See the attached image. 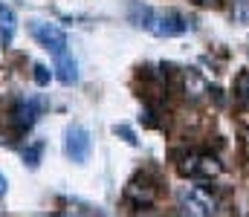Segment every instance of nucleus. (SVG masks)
Masks as SVG:
<instances>
[{
	"label": "nucleus",
	"mask_w": 249,
	"mask_h": 217,
	"mask_svg": "<svg viewBox=\"0 0 249 217\" xmlns=\"http://www.w3.org/2000/svg\"><path fill=\"white\" fill-rule=\"evenodd\" d=\"M180 171L186 177H194V180H214L223 165L217 162V156H209V153H188L186 159L180 162Z\"/></svg>",
	"instance_id": "2"
},
{
	"label": "nucleus",
	"mask_w": 249,
	"mask_h": 217,
	"mask_svg": "<svg viewBox=\"0 0 249 217\" xmlns=\"http://www.w3.org/2000/svg\"><path fill=\"white\" fill-rule=\"evenodd\" d=\"M124 197H127L130 206L148 209V206H154V200H157V185H154L151 180H145V177H136V180L124 188Z\"/></svg>",
	"instance_id": "6"
},
{
	"label": "nucleus",
	"mask_w": 249,
	"mask_h": 217,
	"mask_svg": "<svg viewBox=\"0 0 249 217\" xmlns=\"http://www.w3.org/2000/svg\"><path fill=\"white\" fill-rule=\"evenodd\" d=\"M23 159H26V165H29V168H38V159H41V142L32 145V148L23 153Z\"/></svg>",
	"instance_id": "13"
},
{
	"label": "nucleus",
	"mask_w": 249,
	"mask_h": 217,
	"mask_svg": "<svg viewBox=\"0 0 249 217\" xmlns=\"http://www.w3.org/2000/svg\"><path fill=\"white\" fill-rule=\"evenodd\" d=\"M53 58H55V75H58V81L61 84H75L78 81V64H75V58L67 50L55 52Z\"/></svg>",
	"instance_id": "8"
},
{
	"label": "nucleus",
	"mask_w": 249,
	"mask_h": 217,
	"mask_svg": "<svg viewBox=\"0 0 249 217\" xmlns=\"http://www.w3.org/2000/svg\"><path fill=\"white\" fill-rule=\"evenodd\" d=\"M133 17H136V23L142 29H148L157 38H177V35H183L188 29L186 17L177 15V12H160V9H148V6L139 9L136 6L133 9Z\"/></svg>",
	"instance_id": "1"
},
{
	"label": "nucleus",
	"mask_w": 249,
	"mask_h": 217,
	"mask_svg": "<svg viewBox=\"0 0 249 217\" xmlns=\"http://www.w3.org/2000/svg\"><path fill=\"white\" fill-rule=\"evenodd\" d=\"M116 134H122V136H124V142H130V145H136V142H139V139L133 136V131H130V128H124V125H116Z\"/></svg>",
	"instance_id": "15"
},
{
	"label": "nucleus",
	"mask_w": 249,
	"mask_h": 217,
	"mask_svg": "<svg viewBox=\"0 0 249 217\" xmlns=\"http://www.w3.org/2000/svg\"><path fill=\"white\" fill-rule=\"evenodd\" d=\"M232 20L249 23V0H235L232 3Z\"/></svg>",
	"instance_id": "11"
},
{
	"label": "nucleus",
	"mask_w": 249,
	"mask_h": 217,
	"mask_svg": "<svg viewBox=\"0 0 249 217\" xmlns=\"http://www.w3.org/2000/svg\"><path fill=\"white\" fill-rule=\"evenodd\" d=\"M203 93H209V87L203 84V78L197 75V72H186V99H191V101H200L203 99Z\"/></svg>",
	"instance_id": "10"
},
{
	"label": "nucleus",
	"mask_w": 249,
	"mask_h": 217,
	"mask_svg": "<svg viewBox=\"0 0 249 217\" xmlns=\"http://www.w3.org/2000/svg\"><path fill=\"white\" fill-rule=\"evenodd\" d=\"M35 119H38V104L35 101H18L12 107V125L18 131H29L35 125Z\"/></svg>",
	"instance_id": "7"
},
{
	"label": "nucleus",
	"mask_w": 249,
	"mask_h": 217,
	"mask_svg": "<svg viewBox=\"0 0 249 217\" xmlns=\"http://www.w3.org/2000/svg\"><path fill=\"white\" fill-rule=\"evenodd\" d=\"M64 153L72 162H87V156H90V134H87V128L70 125L64 131Z\"/></svg>",
	"instance_id": "4"
},
{
	"label": "nucleus",
	"mask_w": 249,
	"mask_h": 217,
	"mask_svg": "<svg viewBox=\"0 0 249 217\" xmlns=\"http://www.w3.org/2000/svg\"><path fill=\"white\" fill-rule=\"evenodd\" d=\"M0 194H6V177L0 174Z\"/></svg>",
	"instance_id": "17"
},
{
	"label": "nucleus",
	"mask_w": 249,
	"mask_h": 217,
	"mask_svg": "<svg viewBox=\"0 0 249 217\" xmlns=\"http://www.w3.org/2000/svg\"><path fill=\"white\" fill-rule=\"evenodd\" d=\"M50 78H53L50 67H44V64H35V81H38L41 87H47V84H50Z\"/></svg>",
	"instance_id": "14"
},
{
	"label": "nucleus",
	"mask_w": 249,
	"mask_h": 217,
	"mask_svg": "<svg viewBox=\"0 0 249 217\" xmlns=\"http://www.w3.org/2000/svg\"><path fill=\"white\" fill-rule=\"evenodd\" d=\"M29 32H32V38H35L44 50H50L53 55H55V52H61V50H67V32H64L61 26H55V23L32 20Z\"/></svg>",
	"instance_id": "3"
},
{
	"label": "nucleus",
	"mask_w": 249,
	"mask_h": 217,
	"mask_svg": "<svg viewBox=\"0 0 249 217\" xmlns=\"http://www.w3.org/2000/svg\"><path fill=\"white\" fill-rule=\"evenodd\" d=\"M235 96L241 99V104L249 110V72H244L241 78H238V87H235Z\"/></svg>",
	"instance_id": "12"
},
{
	"label": "nucleus",
	"mask_w": 249,
	"mask_h": 217,
	"mask_svg": "<svg viewBox=\"0 0 249 217\" xmlns=\"http://www.w3.org/2000/svg\"><path fill=\"white\" fill-rule=\"evenodd\" d=\"M180 206H183L186 215H194V217H209V215L217 212L214 200H212L203 188H186V191L180 194Z\"/></svg>",
	"instance_id": "5"
},
{
	"label": "nucleus",
	"mask_w": 249,
	"mask_h": 217,
	"mask_svg": "<svg viewBox=\"0 0 249 217\" xmlns=\"http://www.w3.org/2000/svg\"><path fill=\"white\" fill-rule=\"evenodd\" d=\"M194 3H197V6H214L217 0H194Z\"/></svg>",
	"instance_id": "16"
},
{
	"label": "nucleus",
	"mask_w": 249,
	"mask_h": 217,
	"mask_svg": "<svg viewBox=\"0 0 249 217\" xmlns=\"http://www.w3.org/2000/svg\"><path fill=\"white\" fill-rule=\"evenodd\" d=\"M15 26H18L15 12H12L6 3H0V44H3V47L12 44V38H15Z\"/></svg>",
	"instance_id": "9"
}]
</instances>
